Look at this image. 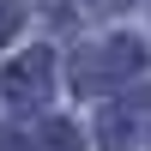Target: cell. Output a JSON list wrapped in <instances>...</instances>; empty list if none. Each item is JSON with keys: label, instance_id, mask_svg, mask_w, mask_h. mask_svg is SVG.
<instances>
[{"label": "cell", "instance_id": "obj_4", "mask_svg": "<svg viewBox=\"0 0 151 151\" xmlns=\"http://www.w3.org/2000/svg\"><path fill=\"white\" fill-rule=\"evenodd\" d=\"M30 151H85L79 145V127H67V121H48L42 133H36V145Z\"/></svg>", "mask_w": 151, "mask_h": 151}, {"label": "cell", "instance_id": "obj_1", "mask_svg": "<svg viewBox=\"0 0 151 151\" xmlns=\"http://www.w3.org/2000/svg\"><path fill=\"white\" fill-rule=\"evenodd\" d=\"M139 67H145V48L133 36H103V42L73 55V91H109V85H121Z\"/></svg>", "mask_w": 151, "mask_h": 151}, {"label": "cell", "instance_id": "obj_3", "mask_svg": "<svg viewBox=\"0 0 151 151\" xmlns=\"http://www.w3.org/2000/svg\"><path fill=\"white\" fill-rule=\"evenodd\" d=\"M133 127H139V121H133L127 109H103V121H97L103 151H127V145H133Z\"/></svg>", "mask_w": 151, "mask_h": 151}, {"label": "cell", "instance_id": "obj_2", "mask_svg": "<svg viewBox=\"0 0 151 151\" xmlns=\"http://www.w3.org/2000/svg\"><path fill=\"white\" fill-rule=\"evenodd\" d=\"M6 103H18V109H36V103H48V91H55V55L48 48H30V55H18L6 67Z\"/></svg>", "mask_w": 151, "mask_h": 151}, {"label": "cell", "instance_id": "obj_5", "mask_svg": "<svg viewBox=\"0 0 151 151\" xmlns=\"http://www.w3.org/2000/svg\"><path fill=\"white\" fill-rule=\"evenodd\" d=\"M18 24H24V6H18V0H0V42L18 36Z\"/></svg>", "mask_w": 151, "mask_h": 151}]
</instances>
